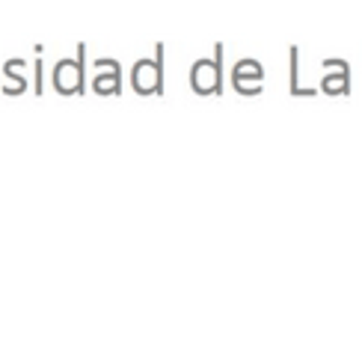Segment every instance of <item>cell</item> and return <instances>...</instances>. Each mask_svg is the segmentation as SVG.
<instances>
[{"mask_svg": "<svg viewBox=\"0 0 362 353\" xmlns=\"http://www.w3.org/2000/svg\"><path fill=\"white\" fill-rule=\"evenodd\" d=\"M220 63H223V45L214 48V59H199V63L190 69V83L199 96H220L223 92Z\"/></svg>", "mask_w": 362, "mask_h": 353, "instance_id": "obj_1", "label": "cell"}, {"mask_svg": "<svg viewBox=\"0 0 362 353\" xmlns=\"http://www.w3.org/2000/svg\"><path fill=\"white\" fill-rule=\"evenodd\" d=\"M83 45H81V57L74 59V63H59L57 66V74H54V81H57V89L59 92H83L86 83H83Z\"/></svg>", "mask_w": 362, "mask_h": 353, "instance_id": "obj_2", "label": "cell"}, {"mask_svg": "<svg viewBox=\"0 0 362 353\" xmlns=\"http://www.w3.org/2000/svg\"><path fill=\"white\" fill-rule=\"evenodd\" d=\"M247 78H252L255 83H262V78H264V74H262V66L255 63V59H240V63L235 66V71H232V83H235V86H240Z\"/></svg>", "mask_w": 362, "mask_h": 353, "instance_id": "obj_3", "label": "cell"}, {"mask_svg": "<svg viewBox=\"0 0 362 353\" xmlns=\"http://www.w3.org/2000/svg\"><path fill=\"white\" fill-rule=\"evenodd\" d=\"M36 71L42 74V63H36ZM36 92H42V78H36Z\"/></svg>", "mask_w": 362, "mask_h": 353, "instance_id": "obj_4", "label": "cell"}]
</instances>
